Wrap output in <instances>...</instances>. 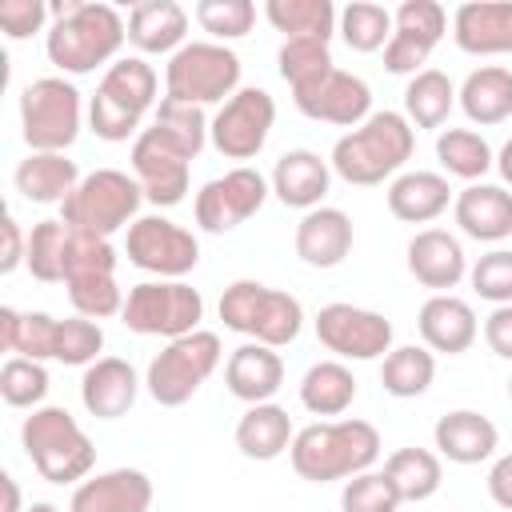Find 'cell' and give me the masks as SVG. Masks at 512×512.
I'll list each match as a JSON object with an SVG mask.
<instances>
[{"label":"cell","mask_w":512,"mask_h":512,"mask_svg":"<svg viewBox=\"0 0 512 512\" xmlns=\"http://www.w3.org/2000/svg\"><path fill=\"white\" fill-rule=\"evenodd\" d=\"M292 440H296L292 416H288V408H280L272 400L248 404L244 416L236 420V448L248 460H276L292 448Z\"/></svg>","instance_id":"obj_33"},{"label":"cell","mask_w":512,"mask_h":512,"mask_svg":"<svg viewBox=\"0 0 512 512\" xmlns=\"http://www.w3.org/2000/svg\"><path fill=\"white\" fill-rule=\"evenodd\" d=\"M52 20L44 0H0V28L8 40H28L36 32H48L44 24Z\"/></svg>","instance_id":"obj_52"},{"label":"cell","mask_w":512,"mask_h":512,"mask_svg":"<svg viewBox=\"0 0 512 512\" xmlns=\"http://www.w3.org/2000/svg\"><path fill=\"white\" fill-rule=\"evenodd\" d=\"M116 264H120V256H116L112 240L92 236V232H76V228H72V236H68V252H64V284L76 280V276H100V272L116 276Z\"/></svg>","instance_id":"obj_50"},{"label":"cell","mask_w":512,"mask_h":512,"mask_svg":"<svg viewBox=\"0 0 512 512\" xmlns=\"http://www.w3.org/2000/svg\"><path fill=\"white\" fill-rule=\"evenodd\" d=\"M272 124H276V100L268 88H240L232 100H224L216 112H212V124H208V144L224 156V160H252L264 152L268 136H272Z\"/></svg>","instance_id":"obj_12"},{"label":"cell","mask_w":512,"mask_h":512,"mask_svg":"<svg viewBox=\"0 0 512 512\" xmlns=\"http://www.w3.org/2000/svg\"><path fill=\"white\" fill-rule=\"evenodd\" d=\"M224 384L244 404H268L280 392V384H284V360H280L276 348L248 340V344H240V348L228 352V360H224Z\"/></svg>","instance_id":"obj_29"},{"label":"cell","mask_w":512,"mask_h":512,"mask_svg":"<svg viewBox=\"0 0 512 512\" xmlns=\"http://www.w3.org/2000/svg\"><path fill=\"white\" fill-rule=\"evenodd\" d=\"M272 196L284 204V208H300V212H312L324 204L328 188H332V164L312 152V148H288L276 164H272Z\"/></svg>","instance_id":"obj_24"},{"label":"cell","mask_w":512,"mask_h":512,"mask_svg":"<svg viewBox=\"0 0 512 512\" xmlns=\"http://www.w3.org/2000/svg\"><path fill=\"white\" fill-rule=\"evenodd\" d=\"M508 396H512V376H508Z\"/></svg>","instance_id":"obj_59"},{"label":"cell","mask_w":512,"mask_h":512,"mask_svg":"<svg viewBox=\"0 0 512 512\" xmlns=\"http://www.w3.org/2000/svg\"><path fill=\"white\" fill-rule=\"evenodd\" d=\"M488 496H492L496 508L512 512V452L492 460V468H488Z\"/></svg>","instance_id":"obj_55"},{"label":"cell","mask_w":512,"mask_h":512,"mask_svg":"<svg viewBox=\"0 0 512 512\" xmlns=\"http://www.w3.org/2000/svg\"><path fill=\"white\" fill-rule=\"evenodd\" d=\"M216 308H220V320L228 332H240L268 348L292 344L304 328V304L292 292L268 288L260 280H232L220 292Z\"/></svg>","instance_id":"obj_6"},{"label":"cell","mask_w":512,"mask_h":512,"mask_svg":"<svg viewBox=\"0 0 512 512\" xmlns=\"http://www.w3.org/2000/svg\"><path fill=\"white\" fill-rule=\"evenodd\" d=\"M484 344L500 360H512V304H500V308L488 312V320H484Z\"/></svg>","instance_id":"obj_53"},{"label":"cell","mask_w":512,"mask_h":512,"mask_svg":"<svg viewBox=\"0 0 512 512\" xmlns=\"http://www.w3.org/2000/svg\"><path fill=\"white\" fill-rule=\"evenodd\" d=\"M336 60H332V48L328 40H312V36H296V40H284L280 52H276V72L284 76V84L296 92L312 80H320L324 72H332Z\"/></svg>","instance_id":"obj_43"},{"label":"cell","mask_w":512,"mask_h":512,"mask_svg":"<svg viewBox=\"0 0 512 512\" xmlns=\"http://www.w3.org/2000/svg\"><path fill=\"white\" fill-rule=\"evenodd\" d=\"M140 204H144V192H140L136 176H128L120 168H96L60 204V220L76 232H92V236L108 240L112 232L132 228L140 220Z\"/></svg>","instance_id":"obj_8"},{"label":"cell","mask_w":512,"mask_h":512,"mask_svg":"<svg viewBox=\"0 0 512 512\" xmlns=\"http://www.w3.org/2000/svg\"><path fill=\"white\" fill-rule=\"evenodd\" d=\"M436 160H440L444 176H456V180H468V184H480L496 168V152L476 128H440Z\"/></svg>","instance_id":"obj_36"},{"label":"cell","mask_w":512,"mask_h":512,"mask_svg":"<svg viewBox=\"0 0 512 512\" xmlns=\"http://www.w3.org/2000/svg\"><path fill=\"white\" fill-rule=\"evenodd\" d=\"M356 400V376L344 360H316L300 376V404L312 416H340Z\"/></svg>","instance_id":"obj_34"},{"label":"cell","mask_w":512,"mask_h":512,"mask_svg":"<svg viewBox=\"0 0 512 512\" xmlns=\"http://www.w3.org/2000/svg\"><path fill=\"white\" fill-rule=\"evenodd\" d=\"M140 384L144 380L136 376V368L124 356H100L80 376V404L96 420H120L136 404Z\"/></svg>","instance_id":"obj_27"},{"label":"cell","mask_w":512,"mask_h":512,"mask_svg":"<svg viewBox=\"0 0 512 512\" xmlns=\"http://www.w3.org/2000/svg\"><path fill=\"white\" fill-rule=\"evenodd\" d=\"M20 448L48 484H80L92 476L96 444L60 404H40L20 424Z\"/></svg>","instance_id":"obj_5"},{"label":"cell","mask_w":512,"mask_h":512,"mask_svg":"<svg viewBox=\"0 0 512 512\" xmlns=\"http://www.w3.org/2000/svg\"><path fill=\"white\" fill-rule=\"evenodd\" d=\"M0 232H4V248H0V272L8 276V272H16V268L24 264V256H28V236H24V228H20V220H16V216H4Z\"/></svg>","instance_id":"obj_54"},{"label":"cell","mask_w":512,"mask_h":512,"mask_svg":"<svg viewBox=\"0 0 512 512\" xmlns=\"http://www.w3.org/2000/svg\"><path fill=\"white\" fill-rule=\"evenodd\" d=\"M52 24L44 32L48 64L64 76H88L96 68H112L128 40V24L112 4L92 0H60L48 4Z\"/></svg>","instance_id":"obj_1"},{"label":"cell","mask_w":512,"mask_h":512,"mask_svg":"<svg viewBox=\"0 0 512 512\" xmlns=\"http://www.w3.org/2000/svg\"><path fill=\"white\" fill-rule=\"evenodd\" d=\"M152 480L140 468H108L72 488L68 512H148L152 508Z\"/></svg>","instance_id":"obj_21"},{"label":"cell","mask_w":512,"mask_h":512,"mask_svg":"<svg viewBox=\"0 0 512 512\" xmlns=\"http://www.w3.org/2000/svg\"><path fill=\"white\" fill-rule=\"evenodd\" d=\"M436 380V352L424 344H400L380 360V384L396 400H416Z\"/></svg>","instance_id":"obj_39"},{"label":"cell","mask_w":512,"mask_h":512,"mask_svg":"<svg viewBox=\"0 0 512 512\" xmlns=\"http://www.w3.org/2000/svg\"><path fill=\"white\" fill-rule=\"evenodd\" d=\"M52 380H48V368L40 360H28V356H8L4 368H0V396L8 408H40L44 396H48Z\"/></svg>","instance_id":"obj_44"},{"label":"cell","mask_w":512,"mask_h":512,"mask_svg":"<svg viewBox=\"0 0 512 512\" xmlns=\"http://www.w3.org/2000/svg\"><path fill=\"white\" fill-rule=\"evenodd\" d=\"M104 352V328L100 320H88V316H68L60 320V332H56V364H68V368H88L96 364Z\"/></svg>","instance_id":"obj_46"},{"label":"cell","mask_w":512,"mask_h":512,"mask_svg":"<svg viewBox=\"0 0 512 512\" xmlns=\"http://www.w3.org/2000/svg\"><path fill=\"white\" fill-rule=\"evenodd\" d=\"M56 332L60 320L48 312H16V308H0V348L12 356H28V360H52L56 356Z\"/></svg>","instance_id":"obj_37"},{"label":"cell","mask_w":512,"mask_h":512,"mask_svg":"<svg viewBox=\"0 0 512 512\" xmlns=\"http://www.w3.org/2000/svg\"><path fill=\"white\" fill-rule=\"evenodd\" d=\"M84 124L80 88L68 76H40L20 92V136L28 152H68Z\"/></svg>","instance_id":"obj_9"},{"label":"cell","mask_w":512,"mask_h":512,"mask_svg":"<svg viewBox=\"0 0 512 512\" xmlns=\"http://www.w3.org/2000/svg\"><path fill=\"white\" fill-rule=\"evenodd\" d=\"M412 148H416V128L408 124V116L380 108L360 128L344 132L332 144L328 164L344 184L372 188V184L396 180L404 172V164L412 160Z\"/></svg>","instance_id":"obj_3"},{"label":"cell","mask_w":512,"mask_h":512,"mask_svg":"<svg viewBox=\"0 0 512 512\" xmlns=\"http://www.w3.org/2000/svg\"><path fill=\"white\" fill-rule=\"evenodd\" d=\"M468 284L492 308L512 304V248H492L468 268Z\"/></svg>","instance_id":"obj_51"},{"label":"cell","mask_w":512,"mask_h":512,"mask_svg":"<svg viewBox=\"0 0 512 512\" xmlns=\"http://www.w3.org/2000/svg\"><path fill=\"white\" fill-rule=\"evenodd\" d=\"M416 328H420V340L428 352H440V356H460L476 344L480 336V320H476V308L464 300V296H452V292H436L420 304L416 312Z\"/></svg>","instance_id":"obj_20"},{"label":"cell","mask_w":512,"mask_h":512,"mask_svg":"<svg viewBox=\"0 0 512 512\" xmlns=\"http://www.w3.org/2000/svg\"><path fill=\"white\" fill-rule=\"evenodd\" d=\"M128 160H132V176H136V184H140V192H144L148 204H156V208H176V204L184 200V192H188V172H192V156H188L176 140H168L156 124L144 128V132L132 140Z\"/></svg>","instance_id":"obj_16"},{"label":"cell","mask_w":512,"mask_h":512,"mask_svg":"<svg viewBox=\"0 0 512 512\" xmlns=\"http://www.w3.org/2000/svg\"><path fill=\"white\" fill-rule=\"evenodd\" d=\"M196 24L216 40V44H228V40H240L252 32L256 24V4L252 0H200L196 4Z\"/></svg>","instance_id":"obj_47"},{"label":"cell","mask_w":512,"mask_h":512,"mask_svg":"<svg viewBox=\"0 0 512 512\" xmlns=\"http://www.w3.org/2000/svg\"><path fill=\"white\" fill-rule=\"evenodd\" d=\"M80 180L84 176L68 152H28L12 172V184L28 204H64Z\"/></svg>","instance_id":"obj_31"},{"label":"cell","mask_w":512,"mask_h":512,"mask_svg":"<svg viewBox=\"0 0 512 512\" xmlns=\"http://www.w3.org/2000/svg\"><path fill=\"white\" fill-rule=\"evenodd\" d=\"M388 212L404 224H432L448 212V204L456 200L448 188L444 172H428V168H404L396 180H388Z\"/></svg>","instance_id":"obj_28"},{"label":"cell","mask_w":512,"mask_h":512,"mask_svg":"<svg viewBox=\"0 0 512 512\" xmlns=\"http://www.w3.org/2000/svg\"><path fill=\"white\" fill-rule=\"evenodd\" d=\"M456 108V84L440 68H424L404 84V116L412 128H444Z\"/></svg>","instance_id":"obj_35"},{"label":"cell","mask_w":512,"mask_h":512,"mask_svg":"<svg viewBox=\"0 0 512 512\" xmlns=\"http://www.w3.org/2000/svg\"><path fill=\"white\" fill-rule=\"evenodd\" d=\"M28 512H60V508H56L52 500H32V504H28Z\"/></svg>","instance_id":"obj_58"},{"label":"cell","mask_w":512,"mask_h":512,"mask_svg":"<svg viewBox=\"0 0 512 512\" xmlns=\"http://www.w3.org/2000/svg\"><path fill=\"white\" fill-rule=\"evenodd\" d=\"M220 360H224L220 336L208 332V328H196L180 340H168L148 360L144 388L160 408H180L200 392V384L220 368Z\"/></svg>","instance_id":"obj_10"},{"label":"cell","mask_w":512,"mask_h":512,"mask_svg":"<svg viewBox=\"0 0 512 512\" xmlns=\"http://www.w3.org/2000/svg\"><path fill=\"white\" fill-rule=\"evenodd\" d=\"M292 104L308 116V120H320V124H336V128H360L368 116H372V88L368 80L344 72V68H332L324 72L320 80L304 84L292 92Z\"/></svg>","instance_id":"obj_18"},{"label":"cell","mask_w":512,"mask_h":512,"mask_svg":"<svg viewBox=\"0 0 512 512\" xmlns=\"http://www.w3.org/2000/svg\"><path fill=\"white\" fill-rule=\"evenodd\" d=\"M296 256L308 264V268H336L348 260L352 244H356V228H352V216L344 208H332V204H320L312 212L300 216L296 224Z\"/></svg>","instance_id":"obj_25"},{"label":"cell","mask_w":512,"mask_h":512,"mask_svg":"<svg viewBox=\"0 0 512 512\" xmlns=\"http://www.w3.org/2000/svg\"><path fill=\"white\" fill-rule=\"evenodd\" d=\"M384 476L396 484V492H400L404 504H420V500H428V496L440 492L444 460L432 448H396L384 460Z\"/></svg>","instance_id":"obj_38"},{"label":"cell","mask_w":512,"mask_h":512,"mask_svg":"<svg viewBox=\"0 0 512 512\" xmlns=\"http://www.w3.org/2000/svg\"><path fill=\"white\" fill-rule=\"evenodd\" d=\"M0 488H4V512H28V508H24V496H20V484H16L12 472L0 476Z\"/></svg>","instance_id":"obj_56"},{"label":"cell","mask_w":512,"mask_h":512,"mask_svg":"<svg viewBox=\"0 0 512 512\" xmlns=\"http://www.w3.org/2000/svg\"><path fill=\"white\" fill-rule=\"evenodd\" d=\"M496 172H500L504 188L512 192V140H504V144H500V152H496Z\"/></svg>","instance_id":"obj_57"},{"label":"cell","mask_w":512,"mask_h":512,"mask_svg":"<svg viewBox=\"0 0 512 512\" xmlns=\"http://www.w3.org/2000/svg\"><path fill=\"white\" fill-rule=\"evenodd\" d=\"M432 444H436V456L448 460V464H484L496 456L500 448V428L476 412V408H452L436 420L432 428Z\"/></svg>","instance_id":"obj_26"},{"label":"cell","mask_w":512,"mask_h":512,"mask_svg":"<svg viewBox=\"0 0 512 512\" xmlns=\"http://www.w3.org/2000/svg\"><path fill=\"white\" fill-rule=\"evenodd\" d=\"M156 92H160V76L144 56H120L112 68H104L92 100H88V124L100 140L108 144H124L128 136L136 140L144 128L140 120L148 112H156Z\"/></svg>","instance_id":"obj_4"},{"label":"cell","mask_w":512,"mask_h":512,"mask_svg":"<svg viewBox=\"0 0 512 512\" xmlns=\"http://www.w3.org/2000/svg\"><path fill=\"white\" fill-rule=\"evenodd\" d=\"M120 320L136 336L180 340L200 328L204 296H200V288H192L184 280H140L128 288Z\"/></svg>","instance_id":"obj_11"},{"label":"cell","mask_w":512,"mask_h":512,"mask_svg":"<svg viewBox=\"0 0 512 512\" xmlns=\"http://www.w3.org/2000/svg\"><path fill=\"white\" fill-rule=\"evenodd\" d=\"M452 40L468 56H512V0H468L452 12Z\"/></svg>","instance_id":"obj_23"},{"label":"cell","mask_w":512,"mask_h":512,"mask_svg":"<svg viewBox=\"0 0 512 512\" xmlns=\"http://www.w3.org/2000/svg\"><path fill=\"white\" fill-rule=\"evenodd\" d=\"M380 432L368 420H316L296 432L288 460L292 472L308 484H332V480H352L368 472L380 460Z\"/></svg>","instance_id":"obj_2"},{"label":"cell","mask_w":512,"mask_h":512,"mask_svg":"<svg viewBox=\"0 0 512 512\" xmlns=\"http://www.w3.org/2000/svg\"><path fill=\"white\" fill-rule=\"evenodd\" d=\"M400 492L396 484L384 476V468H368L352 480H344L340 488V512H400Z\"/></svg>","instance_id":"obj_49"},{"label":"cell","mask_w":512,"mask_h":512,"mask_svg":"<svg viewBox=\"0 0 512 512\" xmlns=\"http://www.w3.org/2000/svg\"><path fill=\"white\" fill-rule=\"evenodd\" d=\"M128 44L140 56H176L188 44V12L176 0H144L128 12Z\"/></svg>","instance_id":"obj_30"},{"label":"cell","mask_w":512,"mask_h":512,"mask_svg":"<svg viewBox=\"0 0 512 512\" xmlns=\"http://www.w3.org/2000/svg\"><path fill=\"white\" fill-rule=\"evenodd\" d=\"M452 220L468 240L500 244L512 236V192L504 184H464L452 200Z\"/></svg>","instance_id":"obj_22"},{"label":"cell","mask_w":512,"mask_h":512,"mask_svg":"<svg viewBox=\"0 0 512 512\" xmlns=\"http://www.w3.org/2000/svg\"><path fill=\"white\" fill-rule=\"evenodd\" d=\"M448 32V12L436 0H404L392 12V40L384 48V68L392 76H416L424 72L428 56Z\"/></svg>","instance_id":"obj_17"},{"label":"cell","mask_w":512,"mask_h":512,"mask_svg":"<svg viewBox=\"0 0 512 512\" xmlns=\"http://www.w3.org/2000/svg\"><path fill=\"white\" fill-rule=\"evenodd\" d=\"M124 252H128V264H136L140 272H152L156 280H184L200 264V240L184 224L160 212H148L128 228Z\"/></svg>","instance_id":"obj_14"},{"label":"cell","mask_w":512,"mask_h":512,"mask_svg":"<svg viewBox=\"0 0 512 512\" xmlns=\"http://www.w3.org/2000/svg\"><path fill=\"white\" fill-rule=\"evenodd\" d=\"M240 56L228 44L216 40H188L176 56H168L164 64V96L180 100V104H224L240 92Z\"/></svg>","instance_id":"obj_7"},{"label":"cell","mask_w":512,"mask_h":512,"mask_svg":"<svg viewBox=\"0 0 512 512\" xmlns=\"http://www.w3.org/2000/svg\"><path fill=\"white\" fill-rule=\"evenodd\" d=\"M404 264L420 288H432V296L452 292L460 280H468L472 268L460 236H452L448 228H420L404 248Z\"/></svg>","instance_id":"obj_19"},{"label":"cell","mask_w":512,"mask_h":512,"mask_svg":"<svg viewBox=\"0 0 512 512\" xmlns=\"http://www.w3.org/2000/svg\"><path fill=\"white\" fill-rule=\"evenodd\" d=\"M168 140H176L192 160L204 152V144H208V116H204V108H196V104H180V100H160L156 104V120H152Z\"/></svg>","instance_id":"obj_45"},{"label":"cell","mask_w":512,"mask_h":512,"mask_svg":"<svg viewBox=\"0 0 512 512\" xmlns=\"http://www.w3.org/2000/svg\"><path fill=\"white\" fill-rule=\"evenodd\" d=\"M336 32L352 52H380L392 40V12L376 0H352L340 8Z\"/></svg>","instance_id":"obj_41"},{"label":"cell","mask_w":512,"mask_h":512,"mask_svg":"<svg viewBox=\"0 0 512 512\" xmlns=\"http://www.w3.org/2000/svg\"><path fill=\"white\" fill-rule=\"evenodd\" d=\"M64 288H68V300H72L76 316L108 320V316H120L124 312V292H120L116 276H108V272H100V276H76Z\"/></svg>","instance_id":"obj_48"},{"label":"cell","mask_w":512,"mask_h":512,"mask_svg":"<svg viewBox=\"0 0 512 512\" xmlns=\"http://www.w3.org/2000/svg\"><path fill=\"white\" fill-rule=\"evenodd\" d=\"M316 340L332 352V360H384L392 352V320L384 312L360 304H324L312 320Z\"/></svg>","instance_id":"obj_15"},{"label":"cell","mask_w":512,"mask_h":512,"mask_svg":"<svg viewBox=\"0 0 512 512\" xmlns=\"http://www.w3.org/2000/svg\"><path fill=\"white\" fill-rule=\"evenodd\" d=\"M68 236L72 228L60 216L36 220L28 232V256L24 268L32 272V280L40 284H64V252H68Z\"/></svg>","instance_id":"obj_42"},{"label":"cell","mask_w":512,"mask_h":512,"mask_svg":"<svg viewBox=\"0 0 512 512\" xmlns=\"http://www.w3.org/2000/svg\"><path fill=\"white\" fill-rule=\"evenodd\" d=\"M456 104L480 128L504 124L512 116V68H504V64H480V68H472L464 76V84L456 88Z\"/></svg>","instance_id":"obj_32"},{"label":"cell","mask_w":512,"mask_h":512,"mask_svg":"<svg viewBox=\"0 0 512 512\" xmlns=\"http://www.w3.org/2000/svg\"><path fill=\"white\" fill-rule=\"evenodd\" d=\"M264 20L276 32H284V40L312 36V40H328L332 44L340 12L332 8V0H268L264 4Z\"/></svg>","instance_id":"obj_40"},{"label":"cell","mask_w":512,"mask_h":512,"mask_svg":"<svg viewBox=\"0 0 512 512\" xmlns=\"http://www.w3.org/2000/svg\"><path fill=\"white\" fill-rule=\"evenodd\" d=\"M268 196H272L268 176L248 168V164H236L224 176H212V180L200 184V192L192 200V216L204 232L220 236V232H232L244 220H252L264 208Z\"/></svg>","instance_id":"obj_13"}]
</instances>
